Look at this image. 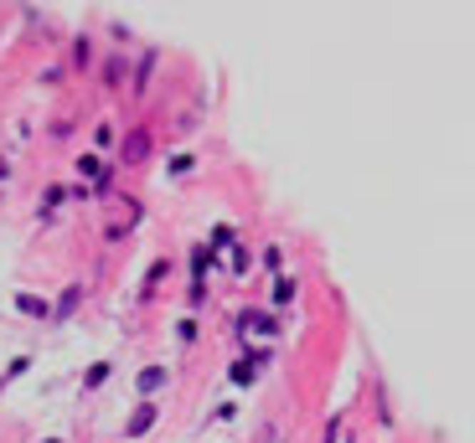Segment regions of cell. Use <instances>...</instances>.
I'll use <instances>...</instances> for the list:
<instances>
[{
    "label": "cell",
    "mask_w": 475,
    "mask_h": 443,
    "mask_svg": "<svg viewBox=\"0 0 475 443\" xmlns=\"http://www.w3.org/2000/svg\"><path fill=\"white\" fill-rule=\"evenodd\" d=\"M212 269V253L207 248H197V253H191V273H197V283H202V273Z\"/></svg>",
    "instance_id": "cell-6"
},
{
    "label": "cell",
    "mask_w": 475,
    "mask_h": 443,
    "mask_svg": "<svg viewBox=\"0 0 475 443\" xmlns=\"http://www.w3.org/2000/svg\"><path fill=\"white\" fill-rule=\"evenodd\" d=\"M155 417H160V402H155V397H145V402L135 407V417H129V428H124V438H140L150 423H155Z\"/></svg>",
    "instance_id": "cell-1"
},
{
    "label": "cell",
    "mask_w": 475,
    "mask_h": 443,
    "mask_svg": "<svg viewBox=\"0 0 475 443\" xmlns=\"http://www.w3.org/2000/svg\"><path fill=\"white\" fill-rule=\"evenodd\" d=\"M145 150H150V140H145V135H129V145H124V160H145Z\"/></svg>",
    "instance_id": "cell-4"
},
{
    "label": "cell",
    "mask_w": 475,
    "mask_h": 443,
    "mask_svg": "<svg viewBox=\"0 0 475 443\" xmlns=\"http://www.w3.org/2000/svg\"><path fill=\"white\" fill-rule=\"evenodd\" d=\"M160 387H165V371H160V366H145V371H140V397L160 392Z\"/></svg>",
    "instance_id": "cell-2"
},
{
    "label": "cell",
    "mask_w": 475,
    "mask_h": 443,
    "mask_svg": "<svg viewBox=\"0 0 475 443\" xmlns=\"http://www.w3.org/2000/svg\"><path fill=\"white\" fill-rule=\"evenodd\" d=\"M228 242H233V227H228V222H223V227H212V248H228Z\"/></svg>",
    "instance_id": "cell-8"
},
{
    "label": "cell",
    "mask_w": 475,
    "mask_h": 443,
    "mask_svg": "<svg viewBox=\"0 0 475 443\" xmlns=\"http://www.w3.org/2000/svg\"><path fill=\"white\" fill-rule=\"evenodd\" d=\"M78 299H83V294H78V289H68V294L57 299V309H52V320H68L73 309H78Z\"/></svg>",
    "instance_id": "cell-3"
},
{
    "label": "cell",
    "mask_w": 475,
    "mask_h": 443,
    "mask_svg": "<svg viewBox=\"0 0 475 443\" xmlns=\"http://www.w3.org/2000/svg\"><path fill=\"white\" fill-rule=\"evenodd\" d=\"M16 304H21V309H26V315H52V309H47V304H41V299H31V294H21Z\"/></svg>",
    "instance_id": "cell-7"
},
{
    "label": "cell",
    "mask_w": 475,
    "mask_h": 443,
    "mask_svg": "<svg viewBox=\"0 0 475 443\" xmlns=\"http://www.w3.org/2000/svg\"><path fill=\"white\" fill-rule=\"evenodd\" d=\"M47 443H62V438H47Z\"/></svg>",
    "instance_id": "cell-9"
},
{
    "label": "cell",
    "mask_w": 475,
    "mask_h": 443,
    "mask_svg": "<svg viewBox=\"0 0 475 443\" xmlns=\"http://www.w3.org/2000/svg\"><path fill=\"white\" fill-rule=\"evenodd\" d=\"M103 376H109V361H93V366H88V376H83V387H88V392H93V387H103Z\"/></svg>",
    "instance_id": "cell-5"
}]
</instances>
